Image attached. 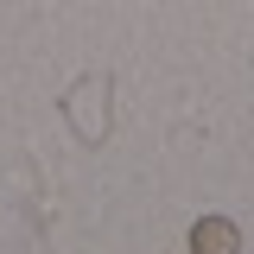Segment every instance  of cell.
I'll list each match as a JSON object with an SVG mask.
<instances>
[{"label": "cell", "mask_w": 254, "mask_h": 254, "mask_svg": "<svg viewBox=\"0 0 254 254\" xmlns=\"http://www.w3.org/2000/svg\"><path fill=\"white\" fill-rule=\"evenodd\" d=\"M190 254H242V235L229 216H203L190 229Z\"/></svg>", "instance_id": "6da1fadb"}]
</instances>
